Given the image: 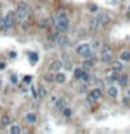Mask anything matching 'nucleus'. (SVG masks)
I'll list each match as a JSON object with an SVG mask.
<instances>
[{"mask_svg": "<svg viewBox=\"0 0 130 134\" xmlns=\"http://www.w3.org/2000/svg\"><path fill=\"white\" fill-rule=\"evenodd\" d=\"M55 28L57 29V32H64V31L69 29L70 27V22H69V17H67L66 11H63V10H59V11H56V14H55Z\"/></svg>", "mask_w": 130, "mask_h": 134, "instance_id": "nucleus-1", "label": "nucleus"}, {"mask_svg": "<svg viewBox=\"0 0 130 134\" xmlns=\"http://www.w3.org/2000/svg\"><path fill=\"white\" fill-rule=\"evenodd\" d=\"M28 14H29V7L25 3H20L16 10V20L18 22H24L27 20V17H28Z\"/></svg>", "mask_w": 130, "mask_h": 134, "instance_id": "nucleus-2", "label": "nucleus"}, {"mask_svg": "<svg viewBox=\"0 0 130 134\" xmlns=\"http://www.w3.org/2000/svg\"><path fill=\"white\" fill-rule=\"evenodd\" d=\"M100 60L102 63H108V61L112 60V49L111 46H108V45H104V46L101 48V57Z\"/></svg>", "mask_w": 130, "mask_h": 134, "instance_id": "nucleus-3", "label": "nucleus"}, {"mask_svg": "<svg viewBox=\"0 0 130 134\" xmlns=\"http://www.w3.org/2000/svg\"><path fill=\"white\" fill-rule=\"evenodd\" d=\"M101 98H102V91H101V88H98V87H95L90 94L87 95V101L90 102V104H94V102L100 101Z\"/></svg>", "mask_w": 130, "mask_h": 134, "instance_id": "nucleus-4", "label": "nucleus"}, {"mask_svg": "<svg viewBox=\"0 0 130 134\" xmlns=\"http://www.w3.org/2000/svg\"><path fill=\"white\" fill-rule=\"evenodd\" d=\"M16 22V11H10L7 13V15L4 17V31H9L13 28Z\"/></svg>", "mask_w": 130, "mask_h": 134, "instance_id": "nucleus-5", "label": "nucleus"}, {"mask_svg": "<svg viewBox=\"0 0 130 134\" xmlns=\"http://www.w3.org/2000/svg\"><path fill=\"white\" fill-rule=\"evenodd\" d=\"M55 43H56L57 46H60V48H66V46H69L70 41L64 34H57V35L55 36Z\"/></svg>", "mask_w": 130, "mask_h": 134, "instance_id": "nucleus-6", "label": "nucleus"}, {"mask_svg": "<svg viewBox=\"0 0 130 134\" xmlns=\"http://www.w3.org/2000/svg\"><path fill=\"white\" fill-rule=\"evenodd\" d=\"M91 50V45L90 43H80L78 46L76 48V53L80 54V56H84L87 52Z\"/></svg>", "mask_w": 130, "mask_h": 134, "instance_id": "nucleus-7", "label": "nucleus"}, {"mask_svg": "<svg viewBox=\"0 0 130 134\" xmlns=\"http://www.w3.org/2000/svg\"><path fill=\"white\" fill-rule=\"evenodd\" d=\"M95 20H97L98 22L101 24V25H106V24L111 21V18H109L108 14H105V13H98L97 15H95Z\"/></svg>", "mask_w": 130, "mask_h": 134, "instance_id": "nucleus-8", "label": "nucleus"}, {"mask_svg": "<svg viewBox=\"0 0 130 134\" xmlns=\"http://www.w3.org/2000/svg\"><path fill=\"white\" fill-rule=\"evenodd\" d=\"M63 67V61L62 60H53L52 63H50V71L52 73H57V71H60V68Z\"/></svg>", "mask_w": 130, "mask_h": 134, "instance_id": "nucleus-9", "label": "nucleus"}, {"mask_svg": "<svg viewBox=\"0 0 130 134\" xmlns=\"http://www.w3.org/2000/svg\"><path fill=\"white\" fill-rule=\"evenodd\" d=\"M119 78H120V74H119L118 71H113V73H112V74L106 78V81H108L109 85H113V84H116V82L119 84Z\"/></svg>", "mask_w": 130, "mask_h": 134, "instance_id": "nucleus-10", "label": "nucleus"}, {"mask_svg": "<svg viewBox=\"0 0 130 134\" xmlns=\"http://www.w3.org/2000/svg\"><path fill=\"white\" fill-rule=\"evenodd\" d=\"M66 106H67V101L64 98H57V101L55 102V108H56L57 111H60V112L63 111Z\"/></svg>", "mask_w": 130, "mask_h": 134, "instance_id": "nucleus-11", "label": "nucleus"}, {"mask_svg": "<svg viewBox=\"0 0 130 134\" xmlns=\"http://www.w3.org/2000/svg\"><path fill=\"white\" fill-rule=\"evenodd\" d=\"M106 94H108L111 98H118L119 89H118V87H115V85H109V87L106 88Z\"/></svg>", "mask_w": 130, "mask_h": 134, "instance_id": "nucleus-12", "label": "nucleus"}, {"mask_svg": "<svg viewBox=\"0 0 130 134\" xmlns=\"http://www.w3.org/2000/svg\"><path fill=\"white\" fill-rule=\"evenodd\" d=\"M0 124H2L3 127L10 126V124H11V117H10V116H7V115H3L2 117H0Z\"/></svg>", "mask_w": 130, "mask_h": 134, "instance_id": "nucleus-13", "label": "nucleus"}, {"mask_svg": "<svg viewBox=\"0 0 130 134\" xmlns=\"http://www.w3.org/2000/svg\"><path fill=\"white\" fill-rule=\"evenodd\" d=\"M122 61H126V63H130V50H122L120 54H119Z\"/></svg>", "mask_w": 130, "mask_h": 134, "instance_id": "nucleus-14", "label": "nucleus"}, {"mask_svg": "<svg viewBox=\"0 0 130 134\" xmlns=\"http://www.w3.org/2000/svg\"><path fill=\"white\" fill-rule=\"evenodd\" d=\"M25 120L28 124H35L36 123V115L35 113H27L25 115Z\"/></svg>", "mask_w": 130, "mask_h": 134, "instance_id": "nucleus-15", "label": "nucleus"}, {"mask_svg": "<svg viewBox=\"0 0 130 134\" xmlns=\"http://www.w3.org/2000/svg\"><path fill=\"white\" fill-rule=\"evenodd\" d=\"M94 67V60H90V59H85L83 61V70H91V68Z\"/></svg>", "mask_w": 130, "mask_h": 134, "instance_id": "nucleus-16", "label": "nucleus"}, {"mask_svg": "<svg viewBox=\"0 0 130 134\" xmlns=\"http://www.w3.org/2000/svg\"><path fill=\"white\" fill-rule=\"evenodd\" d=\"M64 81H66V75H64L63 73H59V71H57L56 75H55V82H57V84H63Z\"/></svg>", "mask_w": 130, "mask_h": 134, "instance_id": "nucleus-17", "label": "nucleus"}, {"mask_svg": "<svg viewBox=\"0 0 130 134\" xmlns=\"http://www.w3.org/2000/svg\"><path fill=\"white\" fill-rule=\"evenodd\" d=\"M80 80L83 81V82H90L91 81V75H90V73H88L87 70H83V74H81V77H80Z\"/></svg>", "mask_w": 130, "mask_h": 134, "instance_id": "nucleus-18", "label": "nucleus"}, {"mask_svg": "<svg viewBox=\"0 0 130 134\" xmlns=\"http://www.w3.org/2000/svg\"><path fill=\"white\" fill-rule=\"evenodd\" d=\"M50 21H52V20L50 18H45V20H41L39 21V28L41 29H45V28H48V27H49V24H50Z\"/></svg>", "mask_w": 130, "mask_h": 134, "instance_id": "nucleus-19", "label": "nucleus"}, {"mask_svg": "<svg viewBox=\"0 0 130 134\" xmlns=\"http://www.w3.org/2000/svg\"><path fill=\"white\" fill-rule=\"evenodd\" d=\"M112 70L120 73V71L123 70V64L120 63V61H113V63H112Z\"/></svg>", "mask_w": 130, "mask_h": 134, "instance_id": "nucleus-20", "label": "nucleus"}, {"mask_svg": "<svg viewBox=\"0 0 130 134\" xmlns=\"http://www.w3.org/2000/svg\"><path fill=\"white\" fill-rule=\"evenodd\" d=\"M84 59H90V60H95V59H97V53H95V52H92V50H90V52H87V53H85L84 54Z\"/></svg>", "mask_w": 130, "mask_h": 134, "instance_id": "nucleus-21", "label": "nucleus"}, {"mask_svg": "<svg viewBox=\"0 0 130 134\" xmlns=\"http://www.w3.org/2000/svg\"><path fill=\"white\" fill-rule=\"evenodd\" d=\"M62 113H63V116L64 117H71V116H73V109H70V108H64L63 111H62Z\"/></svg>", "mask_w": 130, "mask_h": 134, "instance_id": "nucleus-22", "label": "nucleus"}, {"mask_svg": "<svg viewBox=\"0 0 130 134\" xmlns=\"http://www.w3.org/2000/svg\"><path fill=\"white\" fill-rule=\"evenodd\" d=\"M38 95H39V98H45L46 97V89L43 85H39L38 87Z\"/></svg>", "mask_w": 130, "mask_h": 134, "instance_id": "nucleus-23", "label": "nucleus"}, {"mask_svg": "<svg viewBox=\"0 0 130 134\" xmlns=\"http://www.w3.org/2000/svg\"><path fill=\"white\" fill-rule=\"evenodd\" d=\"M90 27H91V29H98V28L101 27V24L98 22L95 18H92V20H91V22H90Z\"/></svg>", "mask_w": 130, "mask_h": 134, "instance_id": "nucleus-24", "label": "nucleus"}, {"mask_svg": "<svg viewBox=\"0 0 130 134\" xmlns=\"http://www.w3.org/2000/svg\"><path fill=\"white\" fill-rule=\"evenodd\" d=\"M81 74H83V68H76V70L73 71V77L76 78V80H80Z\"/></svg>", "mask_w": 130, "mask_h": 134, "instance_id": "nucleus-25", "label": "nucleus"}, {"mask_svg": "<svg viewBox=\"0 0 130 134\" xmlns=\"http://www.w3.org/2000/svg\"><path fill=\"white\" fill-rule=\"evenodd\" d=\"M127 80H129V78L126 77V75H120V78H119V85H120V87H126Z\"/></svg>", "mask_w": 130, "mask_h": 134, "instance_id": "nucleus-26", "label": "nucleus"}, {"mask_svg": "<svg viewBox=\"0 0 130 134\" xmlns=\"http://www.w3.org/2000/svg\"><path fill=\"white\" fill-rule=\"evenodd\" d=\"M100 48H102V42H101L100 39H97V41H94V42H92V49H94V50L100 49Z\"/></svg>", "mask_w": 130, "mask_h": 134, "instance_id": "nucleus-27", "label": "nucleus"}, {"mask_svg": "<svg viewBox=\"0 0 130 134\" xmlns=\"http://www.w3.org/2000/svg\"><path fill=\"white\" fill-rule=\"evenodd\" d=\"M10 133L11 134H20L21 133V129H20L18 126H11L10 127Z\"/></svg>", "mask_w": 130, "mask_h": 134, "instance_id": "nucleus-28", "label": "nucleus"}, {"mask_svg": "<svg viewBox=\"0 0 130 134\" xmlns=\"http://www.w3.org/2000/svg\"><path fill=\"white\" fill-rule=\"evenodd\" d=\"M29 61L32 64H35L36 61H38V54L36 53H29Z\"/></svg>", "mask_w": 130, "mask_h": 134, "instance_id": "nucleus-29", "label": "nucleus"}, {"mask_svg": "<svg viewBox=\"0 0 130 134\" xmlns=\"http://www.w3.org/2000/svg\"><path fill=\"white\" fill-rule=\"evenodd\" d=\"M43 78H45L46 82H55V75H52V74H45Z\"/></svg>", "mask_w": 130, "mask_h": 134, "instance_id": "nucleus-30", "label": "nucleus"}, {"mask_svg": "<svg viewBox=\"0 0 130 134\" xmlns=\"http://www.w3.org/2000/svg\"><path fill=\"white\" fill-rule=\"evenodd\" d=\"M94 82H95V85H97L98 88H101V89L104 88V81L100 80V78H95V81H94Z\"/></svg>", "mask_w": 130, "mask_h": 134, "instance_id": "nucleus-31", "label": "nucleus"}, {"mask_svg": "<svg viewBox=\"0 0 130 134\" xmlns=\"http://www.w3.org/2000/svg\"><path fill=\"white\" fill-rule=\"evenodd\" d=\"M31 94H32V97L34 98H39V95H38V89H36L35 87H31Z\"/></svg>", "mask_w": 130, "mask_h": 134, "instance_id": "nucleus-32", "label": "nucleus"}, {"mask_svg": "<svg viewBox=\"0 0 130 134\" xmlns=\"http://www.w3.org/2000/svg\"><path fill=\"white\" fill-rule=\"evenodd\" d=\"M62 61H64V63H70V57H69V54H62Z\"/></svg>", "mask_w": 130, "mask_h": 134, "instance_id": "nucleus-33", "label": "nucleus"}, {"mask_svg": "<svg viewBox=\"0 0 130 134\" xmlns=\"http://www.w3.org/2000/svg\"><path fill=\"white\" fill-rule=\"evenodd\" d=\"M10 81H11L13 84H17V75L16 74H11V75H10Z\"/></svg>", "mask_w": 130, "mask_h": 134, "instance_id": "nucleus-34", "label": "nucleus"}, {"mask_svg": "<svg viewBox=\"0 0 130 134\" xmlns=\"http://www.w3.org/2000/svg\"><path fill=\"white\" fill-rule=\"evenodd\" d=\"M24 81H25L27 84H29V82L32 81V77H31V75H25V77H24Z\"/></svg>", "mask_w": 130, "mask_h": 134, "instance_id": "nucleus-35", "label": "nucleus"}, {"mask_svg": "<svg viewBox=\"0 0 130 134\" xmlns=\"http://www.w3.org/2000/svg\"><path fill=\"white\" fill-rule=\"evenodd\" d=\"M9 56H10V59H16V57H17V53L14 52V50H13V52L9 53Z\"/></svg>", "mask_w": 130, "mask_h": 134, "instance_id": "nucleus-36", "label": "nucleus"}, {"mask_svg": "<svg viewBox=\"0 0 130 134\" xmlns=\"http://www.w3.org/2000/svg\"><path fill=\"white\" fill-rule=\"evenodd\" d=\"M123 104H125V105H127V104H130V97H127V95H126V98L123 99Z\"/></svg>", "mask_w": 130, "mask_h": 134, "instance_id": "nucleus-37", "label": "nucleus"}, {"mask_svg": "<svg viewBox=\"0 0 130 134\" xmlns=\"http://www.w3.org/2000/svg\"><path fill=\"white\" fill-rule=\"evenodd\" d=\"M88 9H90V10H92V11H97V6H88Z\"/></svg>", "mask_w": 130, "mask_h": 134, "instance_id": "nucleus-38", "label": "nucleus"}, {"mask_svg": "<svg viewBox=\"0 0 130 134\" xmlns=\"http://www.w3.org/2000/svg\"><path fill=\"white\" fill-rule=\"evenodd\" d=\"M56 101H57V98H56V97H52V98H50V102H52L53 105H55V102H56Z\"/></svg>", "mask_w": 130, "mask_h": 134, "instance_id": "nucleus-39", "label": "nucleus"}, {"mask_svg": "<svg viewBox=\"0 0 130 134\" xmlns=\"http://www.w3.org/2000/svg\"><path fill=\"white\" fill-rule=\"evenodd\" d=\"M6 68V64L4 63H0V70H4Z\"/></svg>", "mask_w": 130, "mask_h": 134, "instance_id": "nucleus-40", "label": "nucleus"}, {"mask_svg": "<svg viewBox=\"0 0 130 134\" xmlns=\"http://www.w3.org/2000/svg\"><path fill=\"white\" fill-rule=\"evenodd\" d=\"M126 95H127V97H130V89H129L127 92H126Z\"/></svg>", "mask_w": 130, "mask_h": 134, "instance_id": "nucleus-41", "label": "nucleus"}, {"mask_svg": "<svg viewBox=\"0 0 130 134\" xmlns=\"http://www.w3.org/2000/svg\"><path fill=\"white\" fill-rule=\"evenodd\" d=\"M0 84H2V81H0Z\"/></svg>", "mask_w": 130, "mask_h": 134, "instance_id": "nucleus-42", "label": "nucleus"}]
</instances>
